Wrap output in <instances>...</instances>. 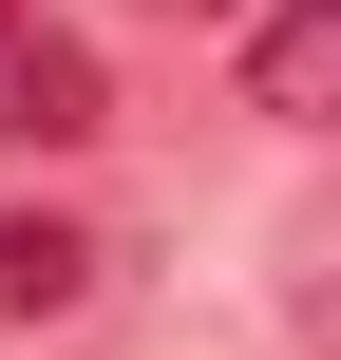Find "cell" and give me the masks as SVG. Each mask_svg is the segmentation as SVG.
Returning a JSON list of instances; mask_svg holds the SVG:
<instances>
[{
    "label": "cell",
    "mask_w": 341,
    "mask_h": 360,
    "mask_svg": "<svg viewBox=\"0 0 341 360\" xmlns=\"http://www.w3.org/2000/svg\"><path fill=\"white\" fill-rule=\"evenodd\" d=\"M76 133H114L95 38H76V19H38V0H0V152H76Z\"/></svg>",
    "instance_id": "obj_1"
},
{
    "label": "cell",
    "mask_w": 341,
    "mask_h": 360,
    "mask_svg": "<svg viewBox=\"0 0 341 360\" xmlns=\"http://www.w3.org/2000/svg\"><path fill=\"white\" fill-rule=\"evenodd\" d=\"M95 266H114V228H76V209H0V342H19V323H76Z\"/></svg>",
    "instance_id": "obj_2"
},
{
    "label": "cell",
    "mask_w": 341,
    "mask_h": 360,
    "mask_svg": "<svg viewBox=\"0 0 341 360\" xmlns=\"http://www.w3.org/2000/svg\"><path fill=\"white\" fill-rule=\"evenodd\" d=\"M323 95H341V0H266L247 19V114L323 133Z\"/></svg>",
    "instance_id": "obj_3"
},
{
    "label": "cell",
    "mask_w": 341,
    "mask_h": 360,
    "mask_svg": "<svg viewBox=\"0 0 341 360\" xmlns=\"http://www.w3.org/2000/svg\"><path fill=\"white\" fill-rule=\"evenodd\" d=\"M152 19H190V38H209V19H247V0H152Z\"/></svg>",
    "instance_id": "obj_4"
}]
</instances>
